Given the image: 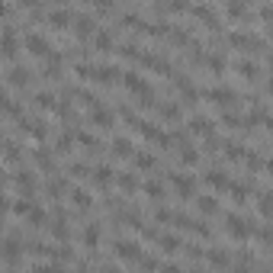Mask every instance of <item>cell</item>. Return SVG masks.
Returning a JSON list of instances; mask_svg holds the SVG:
<instances>
[{"label":"cell","instance_id":"cell-33","mask_svg":"<svg viewBox=\"0 0 273 273\" xmlns=\"http://www.w3.org/2000/svg\"><path fill=\"white\" fill-rule=\"evenodd\" d=\"M36 164L39 167H52V154L49 151H36Z\"/></svg>","mask_w":273,"mask_h":273},{"label":"cell","instance_id":"cell-28","mask_svg":"<svg viewBox=\"0 0 273 273\" xmlns=\"http://www.w3.org/2000/svg\"><path fill=\"white\" fill-rule=\"evenodd\" d=\"M196 16H200L206 26H215V16H212V10H209V6H196Z\"/></svg>","mask_w":273,"mask_h":273},{"label":"cell","instance_id":"cell-37","mask_svg":"<svg viewBox=\"0 0 273 273\" xmlns=\"http://www.w3.org/2000/svg\"><path fill=\"white\" fill-rule=\"evenodd\" d=\"M6 209H10V206H6V200H3V196H0V218L6 215Z\"/></svg>","mask_w":273,"mask_h":273},{"label":"cell","instance_id":"cell-20","mask_svg":"<svg viewBox=\"0 0 273 273\" xmlns=\"http://www.w3.org/2000/svg\"><path fill=\"white\" fill-rule=\"evenodd\" d=\"M228 13H231V19H244L248 3H244V0H231V3H228Z\"/></svg>","mask_w":273,"mask_h":273},{"label":"cell","instance_id":"cell-39","mask_svg":"<svg viewBox=\"0 0 273 273\" xmlns=\"http://www.w3.org/2000/svg\"><path fill=\"white\" fill-rule=\"evenodd\" d=\"M0 183H3V174H0Z\"/></svg>","mask_w":273,"mask_h":273},{"label":"cell","instance_id":"cell-31","mask_svg":"<svg viewBox=\"0 0 273 273\" xmlns=\"http://www.w3.org/2000/svg\"><path fill=\"white\" fill-rule=\"evenodd\" d=\"M209 264H215V267H225V264H228V257H225L222 251H209Z\"/></svg>","mask_w":273,"mask_h":273},{"label":"cell","instance_id":"cell-25","mask_svg":"<svg viewBox=\"0 0 273 273\" xmlns=\"http://www.w3.org/2000/svg\"><path fill=\"white\" fill-rule=\"evenodd\" d=\"M52 26L55 29H65V26H71V16H68L65 10H55L52 13Z\"/></svg>","mask_w":273,"mask_h":273},{"label":"cell","instance_id":"cell-11","mask_svg":"<svg viewBox=\"0 0 273 273\" xmlns=\"http://www.w3.org/2000/svg\"><path fill=\"white\" fill-rule=\"evenodd\" d=\"M235 71L241 74V77H248V80H254V77H257V65H254L251 58H241V61L235 65Z\"/></svg>","mask_w":273,"mask_h":273},{"label":"cell","instance_id":"cell-18","mask_svg":"<svg viewBox=\"0 0 273 273\" xmlns=\"http://www.w3.org/2000/svg\"><path fill=\"white\" fill-rule=\"evenodd\" d=\"M52 235L55 238H58V241H65V238H68V225H65V215H55V222H52Z\"/></svg>","mask_w":273,"mask_h":273},{"label":"cell","instance_id":"cell-12","mask_svg":"<svg viewBox=\"0 0 273 273\" xmlns=\"http://www.w3.org/2000/svg\"><path fill=\"white\" fill-rule=\"evenodd\" d=\"M26 49H29L32 55H49V42H45L42 36H29L26 39Z\"/></svg>","mask_w":273,"mask_h":273},{"label":"cell","instance_id":"cell-23","mask_svg":"<svg viewBox=\"0 0 273 273\" xmlns=\"http://www.w3.org/2000/svg\"><path fill=\"white\" fill-rule=\"evenodd\" d=\"M161 116L167 122H177V119H180V106H177V103H164L161 106Z\"/></svg>","mask_w":273,"mask_h":273},{"label":"cell","instance_id":"cell-6","mask_svg":"<svg viewBox=\"0 0 273 273\" xmlns=\"http://www.w3.org/2000/svg\"><path fill=\"white\" fill-rule=\"evenodd\" d=\"M90 122H93L97 129H109V126H113V113L97 106V109H90Z\"/></svg>","mask_w":273,"mask_h":273},{"label":"cell","instance_id":"cell-2","mask_svg":"<svg viewBox=\"0 0 273 273\" xmlns=\"http://www.w3.org/2000/svg\"><path fill=\"white\" fill-rule=\"evenodd\" d=\"M116 257L126 264H138L141 261V248L135 241H116Z\"/></svg>","mask_w":273,"mask_h":273},{"label":"cell","instance_id":"cell-3","mask_svg":"<svg viewBox=\"0 0 273 273\" xmlns=\"http://www.w3.org/2000/svg\"><path fill=\"white\" fill-rule=\"evenodd\" d=\"M209 100H212V103H218V106H235V90H228V87H212V90L206 93Z\"/></svg>","mask_w":273,"mask_h":273},{"label":"cell","instance_id":"cell-13","mask_svg":"<svg viewBox=\"0 0 273 273\" xmlns=\"http://www.w3.org/2000/svg\"><path fill=\"white\" fill-rule=\"evenodd\" d=\"M90 177H93V183H97L100 190H106L109 183H113V170H109V167H97V170H93Z\"/></svg>","mask_w":273,"mask_h":273},{"label":"cell","instance_id":"cell-19","mask_svg":"<svg viewBox=\"0 0 273 273\" xmlns=\"http://www.w3.org/2000/svg\"><path fill=\"white\" fill-rule=\"evenodd\" d=\"M206 183H209V187H215V190H228V177L215 174V170H212V174H206Z\"/></svg>","mask_w":273,"mask_h":273},{"label":"cell","instance_id":"cell-1","mask_svg":"<svg viewBox=\"0 0 273 273\" xmlns=\"http://www.w3.org/2000/svg\"><path fill=\"white\" fill-rule=\"evenodd\" d=\"M225 231H228L235 241H248V238H251V225L244 222L241 215H228V222H225Z\"/></svg>","mask_w":273,"mask_h":273},{"label":"cell","instance_id":"cell-26","mask_svg":"<svg viewBox=\"0 0 273 273\" xmlns=\"http://www.w3.org/2000/svg\"><path fill=\"white\" fill-rule=\"evenodd\" d=\"M93 45H97V52H113V36H109V32H100Z\"/></svg>","mask_w":273,"mask_h":273},{"label":"cell","instance_id":"cell-4","mask_svg":"<svg viewBox=\"0 0 273 273\" xmlns=\"http://www.w3.org/2000/svg\"><path fill=\"white\" fill-rule=\"evenodd\" d=\"M93 16H77V23H74V32H77L80 42H87V39H93Z\"/></svg>","mask_w":273,"mask_h":273},{"label":"cell","instance_id":"cell-27","mask_svg":"<svg viewBox=\"0 0 273 273\" xmlns=\"http://www.w3.org/2000/svg\"><path fill=\"white\" fill-rule=\"evenodd\" d=\"M45 190H49V196H52V200H61V193H65L68 187H65V180H52Z\"/></svg>","mask_w":273,"mask_h":273},{"label":"cell","instance_id":"cell-14","mask_svg":"<svg viewBox=\"0 0 273 273\" xmlns=\"http://www.w3.org/2000/svg\"><path fill=\"white\" fill-rule=\"evenodd\" d=\"M158 244H161L164 254H174V251H180V238H177V235H161Z\"/></svg>","mask_w":273,"mask_h":273},{"label":"cell","instance_id":"cell-9","mask_svg":"<svg viewBox=\"0 0 273 273\" xmlns=\"http://www.w3.org/2000/svg\"><path fill=\"white\" fill-rule=\"evenodd\" d=\"M16 187L23 190L26 196H32V187H36V177H32L29 170H19V174H16Z\"/></svg>","mask_w":273,"mask_h":273},{"label":"cell","instance_id":"cell-5","mask_svg":"<svg viewBox=\"0 0 273 273\" xmlns=\"http://www.w3.org/2000/svg\"><path fill=\"white\" fill-rule=\"evenodd\" d=\"M13 49H16V32L3 29L0 32V55H3V58H13Z\"/></svg>","mask_w":273,"mask_h":273},{"label":"cell","instance_id":"cell-32","mask_svg":"<svg viewBox=\"0 0 273 273\" xmlns=\"http://www.w3.org/2000/svg\"><path fill=\"white\" fill-rule=\"evenodd\" d=\"M145 193H148V196H154V200H158V196L164 193V187H161V183H154V180H148V183H145Z\"/></svg>","mask_w":273,"mask_h":273},{"label":"cell","instance_id":"cell-17","mask_svg":"<svg viewBox=\"0 0 273 273\" xmlns=\"http://www.w3.org/2000/svg\"><path fill=\"white\" fill-rule=\"evenodd\" d=\"M97 241H100V228H97V225H87V228H84V248H97Z\"/></svg>","mask_w":273,"mask_h":273},{"label":"cell","instance_id":"cell-34","mask_svg":"<svg viewBox=\"0 0 273 273\" xmlns=\"http://www.w3.org/2000/svg\"><path fill=\"white\" fill-rule=\"evenodd\" d=\"M119 187L126 190V193H132V190H135V177H129V174H126V177H119Z\"/></svg>","mask_w":273,"mask_h":273},{"label":"cell","instance_id":"cell-38","mask_svg":"<svg viewBox=\"0 0 273 273\" xmlns=\"http://www.w3.org/2000/svg\"><path fill=\"white\" fill-rule=\"evenodd\" d=\"M3 13H6V3H0V16H3Z\"/></svg>","mask_w":273,"mask_h":273},{"label":"cell","instance_id":"cell-10","mask_svg":"<svg viewBox=\"0 0 273 273\" xmlns=\"http://www.w3.org/2000/svg\"><path fill=\"white\" fill-rule=\"evenodd\" d=\"M196 209H200L203 215H215L218 212V203L212 200V196H196Z\"/></svg>","mask_w":273,"mask_h":273},{"label":"cell","instance_id":"cell-36","mask_svg":"<svg viewBox=\"0 0 273 273\" xmlns=\"http://www.w3.org/2000/svg\"><path fill=\"white\" fill-rule=\"evenodd\" d=\"M71 174H74V177H90V167H84V164H74Z\"/></svg>","mask_w":273,"mask_h":273},{"label":"cell","instance_id":"cell-16","mask_svg":"<svg viewBox=\"0 0 273 273\" xmlns=\"http://www.w3.org/2000/svg\"><path fill=\"white\" fill-rule=\"evenodd\" d=\"M71 203H74V206H77V209H90V193H87V190H74V193H71Z\"/></svg>","mask_w":273,"mask_h":273},{"label":"cell","instance_id":"cell-30","mask_svg":"<svg viewBox=\"0 0 273 273\" xmlns=\"http://www.w3.org/2000/svg\"><path fill=\"white\" fill-rule=\"evenodd\" d=\"M257 209H261L264 218L270 215V193H261V200H257Z\"/></svg>","mask_w":273,"mask_h":273},{"label":"cell","instance_id":"cell-15","mask_svg":"<svg viewBox=\"0 0 273 273\" xmlns=\"http://www.w3.org/2000/svg\"><path fill=\"white\" fill-rule=\"evenodd\" d=\"M113 154L116 158H132V141L129 138H116L113 141Z\"/></svg>","mask_w":273,"mask_h":273},{"label":"cell","instance_id":"cell-22","mask_svg":"<svg viewBox=\"0 0 273 273\" xmlns=\"http://www.w3.org/2000/svg\"><path fill=\"white\" fill-rule=\"evenodd\" d=\"M200 161V154H196V148H180V164H187V167H193V164Z\"/></svg>","mask_w":273,"mask_h":273},{"label":"cell","instance_id":"cell-24","mask_svg":"<svg viewBox=\"0 0 273 273\" xmlns=\"http://www.w3.org/2000/svg\"><path fill=\"white\" fill-rule=\"evenodd\" d=\"M10 84H16V87H26V84H29V74H26L23 68H13V71H10Z\"/></svg>","mask_w":273,"mask_h":273},{"label":"cell","instance_id":"cell-7","mask_svg":"<svg viewBox=\"0 0 273 273\" xmlns=\"http://www.w3.org/2000/svg\"><path fill=\"white\" fill-rule=\"evenodd\" d=\"M3 261L6 264H19V238H10V241H3Z\"/></svg>","mask_w":273,"mask_h":273},{"label":"cell","instance_id":"cell-21","mask_svg":"<svg viewBox=\"0 0 273 273\" xmlns=\"http://www.w3.org/2000/svg\"><path fill=\"white\" fill-rule=\"evenodd\" d=\"M190 129H193L196 135H212V122H209V119H193V122H190Z\"/></svg>","mask_w":273,"mask_h":273},{"label":"cell","instance_id":"cell-29","mask_svg":"<svg viewBox=\"0 0 273 273\" xmlns=\"http://www.w3.org/2000/svg\"><path fill=\"white\" fill-rule=\"evenodd\" d=\"M135 164H138L141 170H151L154 167V158H151V154H135Z\"/></svg>","mask_w":273,"mask_h":273},{"label":"cell","instance_id":"cell-35","mask_svg":"<svg viewBox=\"0 0 273 273\" xmlns=\"http://www.w3.org/2000/svg\"><path fill=\"white\" fill-rule=\"evenodd\" d=\"M71 135H61V138H58V151H71Z\"/></svg>","mask_w":273,"mask_h":273},{"label":"cell","instance_id":"cell-8","mask_svg":"<svg viewBox=\"0 0 273 273\" xmlns=\"http://www.w3.org/2000/svg\"><path fill=\"white\" fill-rule=\"evenodd\" d=\"M170 183H174V190L183 196V200H190V196H193V180H190V177H174Z\"/></svg>","mask_w":273,"mask_h":273}]
</instances>
